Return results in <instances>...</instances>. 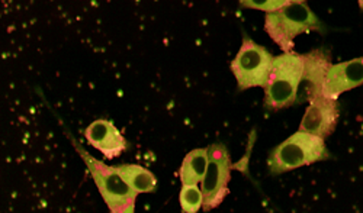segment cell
I'll list each match as a JSON object with an SVG mask.
<instances>
[{
	"label": "cell",
	"mask_w": 363,
	"mask_h": 213,
	"mask_svg": "<svg viewBox=\"0 0 363 213\" xmlns=\"http://www.w3.org/2000/svg\"><path fill=\"white\" fill-rule=\"evenodd\" d=\"M179 200L185 213H198L203 207V195L199 186H182Z\"/></svg>",
	"instance_id": "4fadbf2b"
},
{
	"label": "cell",
	"mask_w": 363,
	"mask_h": 213,
	"mask_svg": "<svg viewBox=\"0 0 363 213\" xmlns=\"http://www.w3.org/2000/svg\"><path fill=\"white\" fill-rule=\"evenodd\" d=\"M304 71V59L296 52H284L275 57L269 81L264 87V108L279 110L298 100V90Z\"/></svg>",
	"instance_id": "3957f363"
},
{
	"label": "cell",
	"mask_w": 363,
	"mask_h": 213,
	"mask_svg": "<svg viewBox=\"0 0 363 213\" xmlns=\"http://www.w3.org/2000/svg\"><path fill=\"white\" fill-rule=\"evenodd\" d=\"M363 84V57L333 64L327 73L323 87V96L336 100L345 91Z\"/></svg>",
	"instance_id": "9c48e42d"
},
{
	"label": "cell",
	"mask_w": 363,
	"mask_h": 213,
	"mask_svg": "<svg viewBox=\"0 0 363 213\" xmlns=\"http://www.w3.org/2000/svg\"><path fill=\"white\" fill-rule=\"evenodd\" d=\"M275 57L264 47L256 44L249 37L243 38L235 58L231 63V70L237 80L238 88L266 87Z\"/></svg>",
	"instance_id": "5b68a950"
},
{
	"label": "cell",
	"mask_w": 363,
	"mask_h": 213,
	"mask_svg": "<svg viewBox=\"0 0 363 213\" xmlns=\"http://www.w3.org/2000/svg\"><path fill=\"white\" fill-rule=\"evenodd\" d=\"M89 144L99 149L106 159H115L127 149V141L111 120L99 119L90 124L86 129Z\"/></svg>",
	"instance_id": "30bf717a"
},
{
	"label": "cell",
	"mask_w": 363,
	"mask_h": 213,
	"mask_svg": "<svg viewBox=\"0 0 363 213\" xmlns=\"http://www.w3.org/2000/svg\"><path fill=\"white\" fill-rule=\"evenodd\" d=\"M115 170L135 193H153L157 189V180L155 174L141 166L121 164L116 166Z\"/></svg>",
	"instance_id": "7c38bea8"
},
{
	"label": "cell",
	"mask_w": 363,
	"mask_h": 213,
	"mask_svg": "<svg viewBox=\"0 0 363 213\" xmlns=\"http://www.w3.org/2000/svg\"><path fill=\"white\" fill-rule=\"evenodd\" d=\"M264 29L284 52H292L294 41L298 35L318 30L324 33V26L306 2H289L285 8L267 13Z\"/></svg>",
	"instance_id": "6da1fadb"
},
{
	"label": "cell",
	"mask_w": 363,
	"mask_h": 213,
	"mask_svg": "<svg viewBox=\"0 0 363 213\" xmlns=\"http://www.w3.org/2000/svg\"><path fill=\"white\" fill-rule=\"evenodd\" d=\"M73 144L86 163L94 181L99 189L105 203L108 205L111 213H135V199L137 195L115 170V167H108L105 163L94 159L73 139Z\"/></svg>",
	"instance_id": "277c9868"
},
{
	"label": "cell",
	"mask_w": 363,
	"mask_h": 213,
	"mask_svg": "<svg viewBox=\"0 0 363 213\" xmlns=\"http://www.w3.org/2000/svg\"><path fill=\"white\" fill-rule=\"evenodd\" d=\"M231 174L230 152L224 145L213 144L208 146V168L201 183L203 195V210L216 209L228 195Z\"/></svg>",
	"instance_id": "8992f818"
},
{
	"label": "cell",
	"mask_w": 363,
	"mask_h": 213,
	"mask_svg": "<svg viewBox=\"0 0 363 213\" xmlns=\"http://www.w3.org/2000/svg\"><path fill=\"white\" fill-rule=\"evenodd\" d=\"M304 59V71L298 90V100H314L317 96L323 95V87L325 83V77L328 70L331 69V55L330 51L324 48L313 50L308 54L302 55Z\"/></svg>",
	"instance_id": "52a82bcc"
},
{
	"label": "cell",
	"mask_w": 363,
	"mask_h": 213,
	"mask_svg": "<svg viewBox=\"0 0 363 213\" xmlns=\"http://www.w3.org/2000/svg\"><path fill=\"white\" fill-rule=\"evenodd\" d=\"M330 157L324 139L298 131L269 152L267 167L272 175H278L299 167L325 161Z\"/></svg>",
	"instance_id": "7a4b0ae2"
},
{
	"label": "cell",
	"mask_w": 363,
	"mask_h": 213,
	"mask_svg": "<svg viewBox=\"0 0 363 213\" xmlns=\"http://www.w3.org/2000/svg\"><path fill=\"white\" fill-rule=\"evenodd\" d=\"M208 168V148L191 151L179 170L182 186H198L202 183Z\"/></svg>",
	"instance_id": "8fae6325"
},
{
	"label": "cell",
	"mask_w": 363,
	"mask_h": 213,
	"mask_svg": "<svg viewBox=\"0 0 363 213\" xmlns=\"http://www.w3.org/2000/svg\"><path fill=\"white\" fill-rule=\"evenodd\" d=\"M288 4L289 2H281V0H277V2H269V0H266V2H241V5H243L245 8L260 9V11H266L267 13L277 12V11L285 8Z\"/></svg>",
	"instance_id": "5bb4252c"
},
{
	"label": "cell",
	"mask_w": 363,
	"mask_h": 213,
	"mask_svg": "<svg viewBox=\"0 0 363 213\" xmlns=\"http://www.w3.org/2000/svg\"><path fill=\"white\" fill-rule=\"evenodd\" d=\"M339 120L337 100L327 99L323 95L310 102L304 117L301 120L299 131L325 139L335 132Z\"/></svg>",
	"instance_id": "ba28073f"
}]
</instances>
